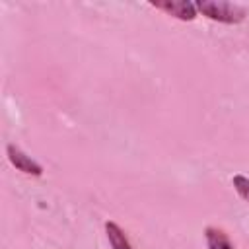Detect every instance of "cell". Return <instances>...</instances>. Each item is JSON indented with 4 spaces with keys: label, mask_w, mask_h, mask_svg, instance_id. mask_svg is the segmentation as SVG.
Here are the masks:
<instances>
[{
    "label": "cell",
    "mask_w": 249,
    "mask_h": 249,
    "mask_svg": "<svg viewBox=\"0 0 249 249\" xmlns=\"http://www.w3.org/2000/svg\"><path fill=\"white\" fill-rule=\"evenodd\" d=\"M196 12L202 14L204 18L218 21V23H226V25H237L245 19L247 10L235 2H224V0H198L195 2Z\"/></svg>",
    "instance_id": "cell-1"
},
{
    "label": "cell",
    "mask_w": 249,
    "mask_h": 249,
    "mask_svg": "<svg viewBox=\"0 0 249 249\" xmlns=\"http://www.w3.org/2000/svg\"><path fill=\"white\" fill-rule=\"evenodd\" d=\"M6 156H8L10 163L18 171H21L23 175H31V177H41L43 175V165L39 161H35L31 156H27L19 146L8 144L6 146Z\"/></svg>",
    "instance_id": "cell-2"
},
{
    "label": "cell",
    "mask_w": 249,
    "mask_h": 249,
    "mask_svg": "<svg viewBox=\"0 0 249 249\" xmlns=\"http://www.w3.org/2000/svg\"><path fill=\"white\" fill-rule=\"evenodd\" d=\"M150 6L181 21H193L198 16L195 2H189V0H161V2H150Z\"/></svg>",
    "instance_id": "cell-3"
},
{
    "label": "cell",
    "mask_w": 249,
    "mask_h": 249,
    "mask_svg": "<svg viewBox=\"0 0 249 249\" xmlns=\"http://www.w3.org/2000/svg\"><path fill=\"white\" fill-rule=\"evenodd\" d=\"M105 235H107V241H109L111 249H134L130 239L126 237L124 230L119 224H115L113 220L105 222Z\"/></svg>",
    "instance_id": "cell-4"
},
{
    "label": "cell",
    "mask_w": 249,
    "mask_h": 249,
    "mask_svg": "<svg viewBox=\"0 0 249 249\" xmlns=\"http://www.w3.org/2000/svg\"><path fill=\"white\" fill-rule=\"evenodd\" d=\"M204 243L208 249H235L228 233L216 226H208L204 230Z\"/></svg>",
    "instance_id": "cell-5"
},
{
    "label": "cell",
    "mask_w": 249,
    "mask_h": 249,
    "mask_svg": "<svg viewBox=\"0 0 249 249\" xmlns=\"http://www.w3.org/2000/svg\"><path fill=\"white\" fill-rule=\"evenodd\" d=\"M231 185H233L235 193L239 195V198L245 200V202H249V177H245L241 173H235L231 177Z\"/></svg>",
    "instance_id": "cell-6"
}]
</instances>
